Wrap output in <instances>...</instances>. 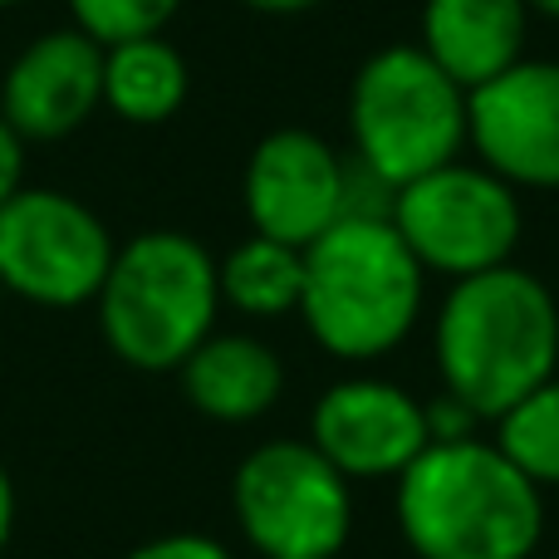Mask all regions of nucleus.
<instances>
[{
	"instance_id": "f257e3e1",
	"label": "nucleus",
	"mask_w": 559,
	"mask_h": 559,
	"mask_svg": "<svg viewBox=\"0 0 559 559\" xmlns=\"http://www.w3.org/2000/svg\"><path fill=\"white\" fill-rule=\"evenodd\" d=\"M397 531L417 559H531L545 501L496 442H432L397 476Z\"/></svg>"
},
{
	"instance_id": "f03ea898",
	"label": "nucleus",
	"mask_w": 559,
	"mask_h": 559,
	"mask_svg": "<svg viewBox=\"0 0 559 559\" xmlns=\"http://www.w3.org/2000/svg\"><path fill=\"white\" fill-rule=\"evenodd\" d=\"M432 344L447 393L496 423L506 407L555 378L559 305L540 275L496 265L452 280L437 309Z\"/></svg>"
},
{
	"instance_id": "7ed1b4c3",
	"label": "nucleus",
	"mask_w": 559,
	"mask_h": 559,
	"mask_svg": "<svg viewBox=\"0 0 559 559\" xmlns=\"http://www.w3.org/2000/svg\"><path fill=\"white\" fill-rule=\"evenodd\" d=\"M427 271L393 222H334L305 246L299 319L319 348L364 364L383 358L413 334L423 314Z\"/></svg>"
},
{
	"instance_id": "20e7f679",
	"label": "nucleus",
	"mask_w": 559,
	"mask_h": 559,
	"mask_svg": "<svg viewBox=\"0 0 559 559\" xmlns=\"http://www.w3.org/2000/svg\"><path fill=\"white\" fill-rule=\"evenodd\" d=\"M104 344L143 373H173L216 334L222 280L216 261L187 231H143L118 246L98 289Z\"/></svg>"
},
{
	"instance_id": "39448f33",
	"label": "nucleus",
	"mask_w": 559,
	"mask_h": 559,
	"mask_svg": "<svg viewBox=\"0 0 559 559\" xmlns=\"http://www.w3.org/2000/svg\"><path fill=\"white\" fill-rule=\"evenodd\" d=\"M354 157L393 187L456 163L466 147V88L423 45H388L364 59L348 88Z\"/></svg>"
},
{
	"instance_id": "423d86ee",
	"label": "nucleus",
	"mask_w": 559,
	"mask_h": 559,
	"mask_svg": "<svg viewBox=\"0 0 559 559\" xmlns=\"http://www.w3.org/2000/svg\"><path fill=\"white\" fill-rule=\"evenodd\" d=\"M231 511L265 559H334L354 531L348 476L314 442H265L236 466Z\"/></svg>"
},
{
	"instance_id": "0eeeda50",
	"label": "nucleus",
	"mask_w": 559,
	"mask_h": 559,
	"mask_svg": "<svg viewBox=\"0 0 559 559\" xmlns=\"http://www.w3.org/2000/svg\"><path fill=\"white\" fill-rule=\"evenodd\" d=\"M521 202L506 177L491 167L447 163L437 173L413 177L397 187L393 231L407 241L423 271H442L452 280L511 265L521 241Z\"/></svg>"
},
{
	"instance_id": "6e6552de",
	"label": "nucleus",
	"mask_w": 559,
	"mask_h": 559,
	"mask_svg": "<svg viewBox=\"0 0 559 559\" xmlns=\"http://www.w3.org/2000/svg\"><path fill=\"white\" fill-rule=\"evenodd\" d=\"M118 246L104 216L59 187H25L0 206V289L39 309L94 305Z\"/></svg>"
},
{
	"instance_id": "1a4fd4ad",
	"label": "nucleus",
	"mask_w": 559,
	"mask_h": 559,
	"mask_svg": "<svg viewBox=\"0 0 559 559\" xmlns=\"http://www.w3.org/2000/svg\"><path fill=\"white\" fill-rule=\"evenodd\" d=\"M466 143L511 187H559V64L521 59L466 94Z\"/></svg>"
},
{
	"instance_id": "9d476101",
	"label": "nucleus",
	"mask_w": 559,
	"mask_h": 559,
	"mask_svg": "<svg viewBox=\"0 0 559 559\" xmlns=\"http://www.w3.org/2000/svg\"><path fill=\"white\" fill-rule=\"evenodd\" d=\"M309 442L348 481H383L403 476L432 447V437L423 403L407 388L388 378H344L319 393L309 413Z\"/></svg>"
},
{
	"instance_id": "9b49d317",
	"label": "nucleus",
	"mask_w": 559,
	"mask_h": 559,
	"mask_svg": "<svg viewBox=\"0 0 559 559\" xmlns=\"http://www.w3.org/2000/svg\"><path fill=\"white\" fill-rule=\"evenodd\" d=\"M246 216L255 236L305 251L344 216V157L309 128H275L246 163Z\"/></svg>"
},
{
	"instance_id": "f8f14e48",
	"label": "nucleus",
	"mask_w": 559,
	"mask_h": 559,
	"mask_svg": "<svg viewBox=\"0 0 559 559\" xmlns=\"http://www.w3.org/2000/svg\"><path fill=\"white\" fill-rule=\"evenodd\" d=\"M104 108V45L84 29H45L5 69L0 118L25 143H59Z\"/></svg>"
},
{
	"instance_id": "ddd939ff",
	"label": "nucleus",
	"mask_w": 559,
	"mask_h": 559,
	"mask_svg": "<svg viewBox=\"0 0 559 559\" xmlns=\"http://www.w3.org/2000/svg\"><path fill=\"white\" fill-rule=\"evenodd\" d=\"M525 29H531L525 0H427L423 5V49L466 94L521 64Z\"/></svg>"
},
{
	"instance_id": "4468645a",
	"label": "nucleus",
	"mask_w": 559,
	"mask_h": 559,
	"mask_svg": "<svg viewBox=\"0 0 559 559\" xmlns=\"http://www.w3.org/2000/svg\"><path fill=\"white\" fill-rule=\"evenodd\" d=\"M182 393L212 423H255L285 393V364L251 334H212L182 368Z\"/></svg>"
},
{
	"instance_id": "2eb2a0df",
	"label": "nucleus",
	"mask_w": 559,
	"mask_h": 559,
	"mask_svg": "<svg viewBox=\"0 0 559 559\" xmlns=\"http://www.w3.org/2000/svg\"><path fill=\"white\" fill-rule=\"evenodd\" d=\"M187 88H192L187 59L163 35L123 39L104 49V108H114L123 123H167L187 104Z\"/></svg>"
},
{
	"instance_id": "dca6fc26",
	"label": "nucleus",
	"mask_w": 559,
	"mask_h": 559,
	"mask_svg": "<svg viewBox=\"0 0 559 559\" xmlns=\"http://www.w3.org/2000/svg\"><path fill=\"white\" fill-rule=\"evenodd\" d=\"M216 280H222V305L241 309L251 319H280L299 309L305 251L271 241V236H251L226 261H216Z\"/></svg>"
},
{
	"instance_id": "f3484780",
	"label": "nucleus",
	"mask_w": 559,
	"mask_h": 559,
	"mask_svg": "<svg viewBox=\"0 0 559 559\" xmlns=\"http://www.w3.org/2000/svg\"><path fill=\"white\" fill-rule=\"evenodd\" d=\"M496 447L535 486H559V378H545L535 393L496 417Z\"/></svg>"
},
{
	"instance_id": "a211bd4d",
	"label": "nucleus",
	"mask_w": 559,
	"mask_h": 559,
	"mask_svg": "<svg viewBox=\"0 0 559 559\" xmlns=\"http://www.w3.org/2000/svg\"><path fill=\"white\" fill-rule=\"evenodd\" d=\"M182 10V0H69L74 29H84L98 45H123V39L163 35V25Z\"/></svg>"
},
{
	"instance_id": "6ab92c4d",
	"label": "nucleus",
	"mask_w": 559,
	"mask_h": 559,
	"mask_svg": "<svg viewBox=\"0 0 559 559\" xmlns=\"http://www.w3.org/2000/svg\"><path fill=\"white\" fill-rule=\"evenodd\" d=\"M393 202H397V187L383 173H373L364 157L348 153L344 157V216L338 222H393Z\"/></svg>"
},
{
	"instance_id": "aec40b11",
	"label": "nucleus",
	"mask_w": 559,
	"mask_h": 559,
	"mask_svg": "<svg viewBox=\"0 0 559 559\" xmlns=\"http://www.w3.org/2000/svg\"><path fill=\"white\" fill-rule=\"evenodd\" d=\"M427 413V437L432 442H466V437H476V427L486 423L476 407H466L462 397H452L442 388V397H432V403H423Z\"/></svg>"
},
{
	"instance_id": "412c9836",
	"label": "nucleus",
	"mask_w": 559,
	"mask_h": 559,
	"mask_svg": "<svg viewBox=\"0 0 559 559\" xmlns=\"http://www.w3.org/2000/svg\"><path fill=\"white\" fill-rule=\"evenodd\" d=\"M128 559H236V555L222 540H212V535L177 531V535H157V540L138 545Z\"/></svg>"
},
{
	"instance_id": "4be33fe9",
	"label": "nucleus",
	"mask_w": 559,
	"mask_h": 559,
	"mask_svg": "<svg viewBox=\"0 0 559 559\" xmlns=\"http://www.w3.org/2000/svg\"><path fill=\"white\" fill-rule=\"evenodd\" d=\"M25 138L0 118V206L10 202L15 192H25Z\"/></svg>"
},
{
	"instance_id": "5701e85b",
	"label": "nucleus",
	"mask_w": 559,
	"mask_h": 559,
	"mask_svg": "<svg viewBox=\"0 0 559 559\" xmlns=\"http://www.w3.org/2000/svg\"><path fill=\"white\" fill-rule=\"evenodd\" d=\"M10 535H15V481H10V472L0 466V555H5Z\"/></svg>"
},
{
	"instance_id": "b1692460",
	"label": "nucleus",
	"mask_w": 559,
	"mask_h": 559,
	"mask_svg": "<svg viewBox=\"0 0 559 559\" xmlns=\"http://www.w3.org/2000/svg\"><path fill=\"white\" fill-rule=\"evenodd\" d=\"M241 5L261 10V15H305V10L324 5V0H241Z\"/></svg>"
},
{
	"instance_id": "393cba45",
	"label": "nucleus",
	"mask_w": 559,
	"mask_h": 559,
	"mask_svg": "<svg viewBox=\"0 0 559 559\" xmlns=\"http://www.w3.org/2000/svg\"><path fill=\"white\" fill-rule=\"evenodd\" d=\"M531 10H540V15H550V20H559V0H525Z\"/></svg>"
},
{
	"instance_id": "a878e982",
	"label": "nucleus",
	"mask_w": 559,
	"mask_h": 559,
	"mask_svg": "<svg viewBox=\"0 0 559 559\" xmlns=\"http://www.w3.org/2000/svg\"><path fill=\"white\" fill-rule=\"evenodd\" d=\"M5 5H20V0H0V10H5Z\"/></svg>"
},
{
	"instance_id": "bb28decb",
	"label": "nucleus",
	"mask_w": 559,
	"mask_h": 559,
	"mask_svg": "<svg viewBox=\"0 0 559 559\" xmlns=\"http://www.w3.org/2000/svg\"><path fill=\"white\" fill-rule=\"evenodd\" d=\"M0 295H5V289H0Z\"/></svg>"
}]
</instances>
